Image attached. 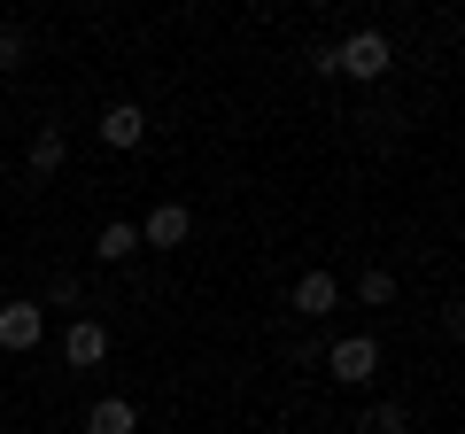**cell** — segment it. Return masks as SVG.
I'll use <instances>...</instances> for the list:
<instances>
[{"mask_svg": "<svg viewBox=\"0 0 465 434\" xmlns=\"http://www.w3.org/2000/svg\"><path fill=\"white\" fill-rule=\"evenodd\" d=\"M388 63H396L388 32H349V39H333V70H341V78H357V85H381Z\"/></svg>", "mask_w": 465, "mask_h": 434, "instance_id": "obj_1", "label": "cell"}, {"mask_svg": "<svg viewBox=\"0 0 465 434\" xmlns=\"http://www.w3.org/2000/svg\"><path fill=\"white\" fill-rule=\"evenodd\" d=\"M326 372H333L341 388H372V380H381V341H372V334L326 341Z\"/></svg>", "mask_w": 465, "mask_h": 434, "instance_id": "obj_2", "label": "cell"}, {"mask_svg": "<svg viewBox=\"0 0 465 434\" xmlns=\"http://www.w3.org/2000/svg\"><path fill=\"white\" fill-rule=\"evenodd\" d=\"M47 341V311H39L32 295H16V302H0V350H39Z\"/></svg>", "mask_w": 465, "mask_h": 434, "instance_id": "obj_3", "label": "cell"}, {"mask_svg": "<svg viewBox=\"0 0 465 434\" xmlns=\"http://www.w3.org/2000/svg\"><path fill=\"white\" fill-rule=\"evenodd\" d=\"M186 233H194V210L186 202H155L140 217V249H186Z\"/></svg>", "mask_w": 465, "mask_h": 434, "instance_id": "obj_4", "label": "cell"}, {"mask_svg": "<svg viewBox=\"0 0 465 434\" xmlns=\"http://www.w3.org/2000/svg\"><path fill=\"white\" fill-rule=\"evenodd\" d=\"M63 365H78V372L109 365V326H101V318H70V334H63Z\"/></svg>", "mask_w": 465, "mask_h": 434, "instance_id": "obj_5", "label": "cell"}, {"mask_svg": "<svg viewBox=\"0 0 465 434\" xmlns=\"http://www.w3.org/2000/svg\"><path fill=\"white\" fill-rule=\"evenodd\" d=\"M101 140H109L116 155L140 148V140H148V109H140V101H109V109H101Z\"/></svg>", "mask_w": 465, "mask_h": 434, "instance_id": "obj_6", "label": "cell"}, {"mask_svg": "<svg viewBox=\"0 0 465 434\" xmlns=\"http://www.w3.org/2000/svg\"><path fill=\"white\" fill-rule=\"evenodd\" d=\"M287 302H295V318H326V311H341V280L333 271H302Z\"/></svg>", "mask_w": 465, "mask_h": 434, "instance_id": "obj_7", "label": "cell"}, {"mask_svg": "<svg viewBox=\"0 0 465 434\" xmlns=\"http://www.w3.org/2000/svg\"><path fill=\"white\" fill-rule=\"evenodd\" d=\"M24 163H32L39 179H54V171L70 163V133H63V124H39V133H32V155H24Z\"/></svg>", "mask_w": 465, "mask_h": 434, "instance_id": "obj_8", "label": "cell"}, {"mask_svg": "<svg viewBox=\"0 0 465 434\" xmlns=\"http://www.w3.org/2000/svg\"><path fill=\"white\" fill-rule=\"evenodd\" d=\"M133 427H140V411L124 396H101L94 411H85V434H133Z\"/></svg>", "mask_w": 465, "mask_h": 434, "instance_id": "obj_9", "label": "cell"}, {"mask_svg": "<svg viewBox=\"0 0 465 434\" xmlns=\"http://www.w3.org/2000/svg\"><path fill=\"white\" fill-rule=\"evenodd\" d=\"M94 249H101V264H124V256H140V225H116V217H109Z\"/></svg>", "mask_w": 465, "mask_h": 434, "instance_id": "obj_10", "label": "cell"}, {"mask_svg": "<svg viewBox=\"0 0 465 434\" xmlns=\"http://www.w3.org/2000/svg\"><path fill=\"white\" fill-rule=\"evenodd\" d=\"M357 302H372V311L396 302V271H388V264H365V271H357Z\"/></svg>", "mask_w": 465, "mask_h": 434, "instance_id": "obj_11", "label": "cell"}, {"mask_svg": "<svg viewBox=\"0 0 465 434\" xmlns=\"http://www.w3.org/2000/svg\"><path fill=\"white\" fill-rule=\"evenodd\" d=\"M32 63V32L24 24H0V70H24Z\"/></svg>", "mask_w": 465, "mask_h": 434, "instance_id": "obj_12", "label": "cell"}, {"mask_svg": "<svg viewBox=\"0 0 465 434\" xmlns=\"http://www.w3.org/2000/svg\"><path fill=\"white\" fill-rule=\"evenodd\" d=\"M78 295H85L78 271H47V302H54V311H78ZM47 302H39V311H47Z\"/></svg>", "mask_w": 465, "mask_h": 434, "instance_id": "obj_13", "label": "cell"}, {"mask_svg": "<svg viewBox=\"0 0 465 434\" xmlns=\"http://www.w3.org/2000/svg\"><path fill=\"white\" fill-rule=\"evenodd\" d=\"M403 427H411V419H403V403H372L357 434H403Z\"/></svg>", "mask_w": 465, "mask_h": 434, "instance_id": "obj_14", "label": "cell"}, {"mask_svg": "<svg viewBox=\"0 0 465 434\" xmlns=\"http://www.w3.org/2000/svg\"><path fill=\"white\" fill-rule=\"evenodd\" d=\"M302 70H311V78H341V70H333V39H311V47H302Z\"/></svg>", "mask_w": 465, "mask_h": 434, "instance_id": "obj_15", "label": "cell"}, {"mask_svg": "<svg viewBox=\"0 0 465 434\" xmlns=\"http://www.w3.org/2000/svg\"><path fill=\"white\" fill-rule=\"evenodd\" d=\"M0 434H8V427H0Z\"/></svg>", "mask_w": 465, "mask_h": 434, "instance_id": "obj_16", "label": "cell"}, {"mask_svg": "<svg viewBox=\"0 0 465 434\" xmlns=\"http://www.w3.org/2000/svg\"><path fill=\"white\" fill-rule=\"evenodd\" d=\"M403 434H411V427H403Z\"/></svg>", "mask_w": 465, "mask_h": 434, "instance_id": "obj_17", "label": "cell"}]
</instances>
